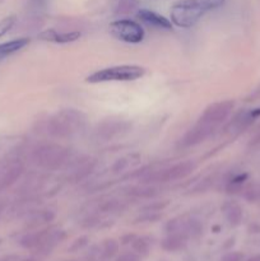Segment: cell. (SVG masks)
Listing matches in <instances>:
<instances>
[{"label":"cell","mask_w":260,"mask_h":261,"mask_svg":"<svg viewBox=\"0 0 260 261\" xmlns=\"http://www.w3.org/2000/svg\"><path fill=\"white\" fill-rule=\"evenodd\" d=\"M224 0H181L171 9V20L181 28H190L205 13L222 7Z\"/></svg>","instance_id":"obj_1"},{"label":"cell","mask_w":260,"mask_h":261,"mask_svg":"<svg viewBox=\"0 0 260 261\" xmlns=\"http://www.w3.org/2000/svg\"><path fill=\"white\" fill-rule=\"evenodd\" d=\"M145 69L139 65H116L101 69L86 78V82L92 84L107 83V82H132L142 78Z\"/></svg>","instance_id":"obj_2"},{"label":"cell","mask_w":260,"mask_h":261,"mask_svg":"<svg viewBox=\"0 0 260 261\" xmlns=\"http://www.w3.org/2000/svg\"><path fill=\"white\" fill-rule=\"evenodd\" d=\"M86 124L83 114L75 110H64L48 122V133L54 137H69L79 132Z\"/></svg>","instance_id":"obj_3"},{"label":"cell","mask_w":260,"mask_h":261,"mask_svg":"<svg viewBox=\"0 0 260 261\" xmlns=\"http://www.w3.org/2000/svg\"><path fill=\"white\" fill-rule=\"evenodd\" d=\"M233 101H222L212 103L204 110L201 116L199 117V124L204 125L205 127L211 129L212 132L217 129L227 117L231 115L232 110H233Z\"/></svg>","instance_id":"obj_4"},{"label":"cell","mask_w":260,"mask_h":261,"mask_svg":"<svg viewBox=\"0 0 260 261\" xmlns=\"http://www.w3.org/2000/svg\"><path fill=\"white\" fill-rule=\"evenodd\" d=\"M112 36L127 43H139L144 38V30L132 19H117L110 24Z\"/></svg>","instance_id":"obj_5"},{"label":"cell","mask_w":260,"mask_h":261,"mask_svg":"<svg viewBox=\"0 0 260 261\" xmlns=\"http://www.w3.org/2000/svg\"><path fill=\"white\" fill-rule=\"evenodd\" d=\"M194 168H195V163L191 162V161H185V162L177 163V165L172 166V167L167 168V170H162L153 173V175L149 176L147 180L149 181V182L176 181L190 175V173L194 171Z\"/></svg>","instance_id":"obj_6"},{"label":"cell","mask_w":260,"mask_h":261,"mask_svg":"<svg viewBox=\"0 0 260 261\" xmlns=\"http://www.w3.org/2000/svg\"><path fill=\"white\" fill-rule=\"evenodd\" d=\"M66 150L59 145H45L36 152V161L46 168H58L65 161Z\"/></svg>","instance_id":"obj_7"},{"label":"cell","mask_w":260,"mask_h":261,"mask_svg":"<svg viewBox=\"0 0 260 261\" xmlns=\"http://www.w3.org/2000/svg\"><path fill=\"white\" fill-rule=\"evenodd\" d=\"M201 227L200 222L196 219H185V218H177L170 221L166 226V231L168 234H180V236L185 237H194L200 234Z\"/></svg>","instance_id":"obj_8"},{"label":"cell","mask_w":260,"mask_h":261,"mask_svg":"<svg viewBox=\"0 0 260 261\" xmlns=\"http://www.w3.org/2000/svg\"><path fill=\"white\" fill-rule=\"evenodd\" d=\"M138 18H139L143 23L149 25V27L166 31L172 30V23H171V20H168L167 18L158 14V13L153 12V10L140 9L139 12H138Z\"/></svg>","instance_id":"obj_9"},{"label":"cell","mask_w":260,"mask_h":261,"mask_svg":"<svg viewBox=\"0 0 260 261\" xmlns=\"http://www.w3.org/2000/svg\"><path fill=\"white\" fill-rule=\"evenodd\" d=\"M79 37H81V32H76V31H74V32H58L55 30H47L38 35L40 40L55 43H70L78 40Z\"/></svg>","instance_id":"obj_10"},{"label":"cell","mask_w":260,"mask_h":261,"mask_svg":"<svg viewBox=\"0 0 260 261\" xmlns=\"http://www.w3.org/2000/svg\"><path fill=\"white\" fill-rule=\"evenodd\" d=\"M28 43H30V38H15V40L8 41V42L0 43V61L12 54L24 48Z\"/></svg>","instance_id":"obj_11"},{"label":"cell","mask_w":260,"mask_h":261,"mask_svg":"<svg viewBox=\"0 0 260 261\" xmlns=\"http://www.w3.org/2000/svg\"><path fill=\"white\" fill-rule=\"evenodd\" d=\"M185 245L186 239L180 234H168L162 241V247L166 251H178V250L184 249Z\"/></svg>","instance_id":"obj_12"},{"label":"cell","mask_w":260,"mask_h":261,"mask_svg":"<svg viewBox=\"0 0 260 261\" xmlns=\"http://www.w3.org/2000/svg\"><path fill=\"white\" fill-rule=\"evenodd\" d=\"M224 214L231 226H237L242 219V209L237 204H228L224 208Z\"/></svg>","instance_id":"obj_13"},{"label":"cell","mask_w":260,"mask_h":261,"mask_svg":"<svg viewBox=\"0 0 260 261\" xmlns=\"http://www.w3.org/2000/svg\"><path fill=\"white\" fill-rule=\"evenodd\" d=\"M117 250H119V245L115 240H106L99 246V260L111 259L114 255H116Z\"/></svg>","instance_id":"obj_14"},{"label":"cell","mask_w":260,"mask_h":261,"mask_svg":"<svg viewBox=\"0 0 260 261\" xmlns=\"http://www.w3.org/2000/svg\"><path fill=\"white\" fill-rule=\"evenodd\" d=\"M133 247H134V251L137 252L139 256H142V255H147L148 252H149V242L144 239L135 240L134 244H133Z\"/></svg>","instance_id":"obj_15"},{"label":"cell","mask_w":260,"mask_h":261,"mask_svg":"<svg viewBox=\"0 0 260 261\" xmlns=\"http://www.w3.org/2000/svg\"><path fill=\"white\" fill-rule=\"evenodd\" d=\"M14 23H15L14 15H10V17H7L3 20H0V37L4 36L7 32H9L10 28H13V25H14Z\"/></svg>","instance_id":"obj_16"},{"label":"cell","mask_w":260,"mask_h":261,"mask_svg":"<svg viewBox=\"0 0 260 261\" xmlns=\"http://www.w3.org/2000/svg\"><path fill=\"white\" fill-rule=\"evenodd\" d=\"M116 261H140V256L137 252H124L117 257Z\"/></svg>","instance_id":"obj_17"},{"label":"cell","mask_w":260,"mask_h":261,"mask_svg":"<svg viewBox=\"0 0 260 261\" xmlns=\"http://www.w3.org/2000/svg\"><path fill=\"white\" fill-rule=\"evenodd\" d=\"M242 255L240 252H228L222 257L221 261H241Z\"/></svg>","instance_id":"obj_18"},{"label":"cell","mask_w":260,"mask_h":261,"mask_svg":"<svg viewBox=\"0 0 260 261\" xmlns=\"http://www.w3.org/2000/svg\"><path fill=\"white\" fill-rule=\"evenodd\" d=\"M30 2V5L32 8H35V9H43V8H46V5H47L48 0H28Z\"/></svg>","instance_id":"obj_19"},{"label":"cell","mask_w":260,"mask_h":261,"mask_svg":"<svg viewBox=\"0 0 260 261\" xmlns=\"http://www.w3.org/2000/svg\"><path fill=\"white\" fill-rule=\"evenodd\" d=\"M83 240L84 239L76 240L75 244H73V246H71L70 251H76V250H79V249H82V247H83V246H86V245H87V240L84 242H82V241H83Z\"/></svg>","instance_id":"obj_20"},{"label":"cell","mask_w":260,"mask_h":261,"mask_svg":"<svg viewBox=\"0 0 260 261\" xmlns=\"http://www.w3.org/2000/svg\"><path fill=\"white\" fill-rule=\"evenodd\" d=\"M254 97H255V98H256V97L259 98V97H260V87H259V88H256V91H255V93H254Z\"/></svg>","instance_id":"obj_21"},{"label":"cell","mask_w":260,"mask_h":261,"mask_svg":"<svg viewBox=\"0 0 260 261\" xmlns=\"http://www.w3.org/2000/svg\"><path fill=\"white\" fill-rule=\"evenodd\" d=\"M247 261H260V255H257V256L251 257V259H249Z\"/></svg>","instance_id":"obj_22"},{"label":"cell","mask_w":260,"mask_h":261,"mask_svg":"<svg viewBox=\"0 0 260 261\" xmlns=\"http://www.w3.org/2000/svg\"><path fill=\"white\" fill-rule=\"evenodd\" d=\"M68 261H75V260H68Z\"/></svg>","instance_id":"obj_23"}]
</instances>
